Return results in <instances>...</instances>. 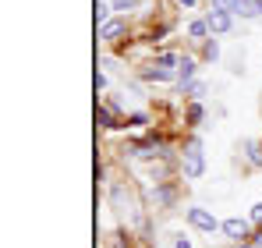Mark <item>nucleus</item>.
<instances>
[{
	"instance_id": "nucleus-1",
	"label": "nucleus",
	"mask_w": 262,
	"mask_h": 248,
	"mask_svg": "<svg viewBox=\"0 0 262 248\" xmlns=\"http://www.w3.org/2000/svg\"><path fill=\"white\" fill-rule=\"evenodd\" d=\"M181 170H184V177H188V181H199V177L206 174V156H202V142H199V138H191V142L184 146Z\"/></svg>"
},
{
	"instance_id": "nucleus-2",
	"label": "nucleus",
	"mask_w": 262,
	"mask_h": 248,
	"mask_svg": "<svg viewBox=\"0 0 262 248\" xmlns=\"http://www.w3.org/2000/svg\"><path fill=\"white\" fill-rule=\"evenodd\" d=\"M188 223H191L195 231H206V234H213L216 227H223L216 216H213L209 209H202V206H191V209H188Z\"/></svg>"
},
{
	"instance_id": "nucleus-3",
	"label": "nucleus",
	"mask_w": 262,
	"mask_h": 248,
	"mask_svg": "<svg viewBox=\"0 0 262 248\" xmlns=\"http://www.w3.org/2000/svg\"><path fill=\"white\" fill-rule=\"evenodd\" d=\"M227 238H234V241H248L252 238V220H241V216H230V220H223V227H220Z\"/></svg>"
},
{
	"instance_id": "nucleus-4",
	"label": "nucleus",
	"mask_w": 262,
	"mask_h": 248,
	"mask_svg": "<svg viewBox=\"0 0 262 248\" xmlns=\"http://www.w3.org/2000/svg\"><path fill=\"white\" fill-rule=\"evenodd\" d=\"M206 25H209V32H213V36H223V32H230V29H234V14H230V11H216V7H209Z\"/></svg>"
},
{
	"instance_id": "nucleus-5",
	"label": "nucleus",
	"mask_w": 262,
	"mask_h": 248,
	"mask_svg": "<svg viewBox=\"0 0 262 248\" xmlns=\"http://www.w3.org/2000/svg\"><path fill=\"white\" fill-rule=\"evenodd\" d=\"M110 202H114V209H117L121 216H128L131 209H135V199H131V192L124 184H114V188H110Z\"/></svg>"
},
{
	"instance_id": "nucleus-6",
	"label": "nucleus",
	"mask_w": 262,
	"mask_h": 248,
	"mask_svg": "<svg viewBox=\"0 0 262 248\" xmlns=\"http://www.w3.org/2000/svg\"><path fill=\"white\" fill-rule=\"evenodd\" d=\"M124 32H128V22H124V18H110L106 25H99V39L103 43L117 39V36H124Z\"/></svg>"
},
{
	"instance_id": "nucleus-7",
	"label": "nucleus",
	"mask_w": 262,
	"mask_h": 248,
	"mask_svg": "<svg viewBox=\"0 0 262 248\" xmlns=\"http://www.w3.org/2000/svg\"><path fill=\"white\" fill-rule=\"evenodd\" d=\"M230 14H241V18H262V0H234Z\"/></svg>"
},
{
	"instance_id": "nucleus-8",
	"label": "nucleus",
	"mask_w": 262,
	"mask_h": 248,
	"mask_svg": "<svg viewBox=\"0 0 262 248\" xmlns=\"http://www.w3.org/2000/svg\"><path fill=\"white\" fill-rule=\"evenodd\" d=\"M177 71L174 68H160V64H156V60H152V64H149V68H145V71H142V78H149V82H170V78H174Z\"/></svg>"
},
{
	"instance_id": "nucleus-9",
	"label": "nucleus",
	"mask_w": 262,
	"mask_h": 248,
	"mask_svg": "<svg viewBox=\"0 0 262 248\" xmlns=\"http://www.w3.org/2000/svg\"><path fill=\"white\" fill-rule=\"evenodd\" d=\"M195 71H199V68H195V60H191V57H181V64H177V78H181V89H188V85H191Z\"/></svg>"
},
{
	"instance_id": "nucleus-10",
	"label": "nucleus",
	"mask_w": 262,
	"mask_h": 248,
	"mask_svg": "<svg viewBox=\"0 0 262 248\" xmlns=\"http://www.w3.org/2000/svg\"><path fill=\"white\" fill-rule=\"evenodd\" d=\"M188 36H191V39H206V36H209V25H206V18H195V22L188 25Z\"/></svg>"
},
{
	"instance_id": "nucleus-11",
	"label": "nucleus",
	"mask_w": 262,
	"mask_h": 248,
	"mask_svg": "<svg viewBox=\"0 0 262 248\" xmlns=\"http://www.w3.org/2000/svg\"><path fill=\"white\" fill-rule=\"evenodd\" d=\"M110 11H114V4L96 0V25H106V22H110Z\"/></svg>"
},
{
	"instance_id": "nucleus-12",
	"label": "nucleus",
	"mask_w": 262,
	"mask_h": 248,
	"mask_svg": "<svg viewBox=\"0 0 262 248\" xmlns=\"http://www.w3.org/2000/svg\"><path fill=\"white\" fill-rule=\"evenodd\" d=\"M202 117H206L202 103H191V107H188V124H191V128H199V124H202Z\"/></svg>"
},
{
	"instance_id": "nucleus-13",
	"label": "nucleus",
	"mask_w": 262,
	"mask_h": 248,
	"mask_svg": "<svg viewBox=\"0 0 262 248\" xmlns=\"http://www.w3.org/2000/svg\"><path fill=\"white\" fill-rule=\"evenodd\" d=\"M96 121H99V128H121V124L114 121V114H110L106 107H99V110H96Z\"/></svg>"
},
{
	"instance_id": "nucleus-14",
	"label": "nucleus",
	"mask_w": 262,
	"mask_h": 248,
	"mask_svg": "<svg viewBox=\"0 0 262 248\" xmlns=\"http://www.w3.org/2000/svg\"><path fill=\"white\" fill-rule=\"evenodd\" d=\"M259 149H262L259 142H245V153H248V160H252L255 167H262V153Z\"/></svg>"
},
{
	"instance_id": "nucleus-15",
	"label": "nucleus",
	"mask_w": 262,
	"mask_h": 248,
	"mask_svg": "<svg viewBox=\"0 0 262 248\" xmlns=\"http://www.w3.org/2000/svg\"><path fill=\"white\" fill-rule=\"evenodd\" d=\"M202 57H206V60H216V57H220V43H216V39H206V50H202Z\"/></svg>"
},
{
	"instance_id": "nucleus-16",
	"label": "nucleus",
	"mask_w": 262,
	"mask_h": 248,
	"mask_svg": "<svg viewBox=\"0 0 262 248\" xmlns=\"http://www.w3.org/2000/svg\"><path fill=\"white\" fill-rule=\"evenodd\" d=\"M110 4H114V11H121V14H124V11H135V7H138V0H110Z\"/></svg>"
},
{
	"instance_id": "nucleus-17",
	"label": "nucleus",
	"mask_w": 262,
	"mask_h": 248,
	"mask_svg": "<svg viewBox=\"0 0 262 248\" xmlns=\"http://www.w3.org/2000/svg\"><path fill=\"white\" fill-rule=\"evenodd\" d=\"M174 248H191V238H184V234H174Z\"/></svg>"
},
{
	"instance_id": "nucleus-18",
	"label": "nucleus",
	"mask_w": 262,
	"mask_h": 248,
	"mask_svg": "<svg viewBox=\"0 0 262 248\" xmlns=\"http://www.w3.org/2000/svg\"><path fill=\"white\" fill-rule=\"evenodd\" d=\"M248 220H252V223H262V202L252 206V216H248Z\"/></svg>"
},
{
	"instance_id": "nucleus-19",
	"label": "nucleus",
	"mask_w": 262,
	"mask_h": 248,
	"mask_svg": "<svg viewBox=\"0 0 262 248\" xmlns=\"http://www.w3.org/2000/svg\"><path fill=\"white\" fill-rule=\"evenodd\" d=\"M188 89H191V96H195V99H199V96H206V85H202V82H191Z\"/></svg>"
},
{
	"instance_id": "nucleus-20",
	"label": "nucleus",
	"mask_w": 262,
	"mask_h": 248,
	"mask_svg": "<svg viewBox=\"0 0 262 248\" xmlns=\"http://www.w3.org/2000/svg\"><path fill=\"white\" fill-rule=\"evenodd\" d=\"M177 4H181V7H195L199 0H177Z\"/></svg>"
},
{
	"instance_id": "nucleus-21",
	"label": "nucleus",
	"mask_w": 262,
	"mask_h": 248,
	"mask_svg": "<svg viewBox=\"0 0 262 248\" xmlns=\"http://www.w3.org/2000/svg\"><path fill=\"white\" fill-rule=\"evenodd\" d=\"M237 248H255V241H237Z\"/></svg>"
},
{
	"instance_id": "nucleus-22",
	"label": "nucleus",
	"mask_w": 262,
	"mask_h": 248,
	"mask_svg": "<svg viewBox=\"0 0 262 248\" xmlns=\"http://www.w3.org/2000/svg\"><path fill=\"white\" fill-rule=\"evenodd\" d=\"M255 248H262V234H255Z\"/></svg>"
},
{
	"instance_id": "nucleus-23",
	"label": "nucleus",
	"mask_w": 262,
	"mask_h": 248,
	"mask_svg": "<svg viewBox=\"0 0 262 248\" xmlns=\"http://www.w3.org/2000/svg\"><path fill=\"white\" fill-rule=\"evenodd\" d=\"M259 146H262V142H259Z\"/></svg>"
}]
</instances>
